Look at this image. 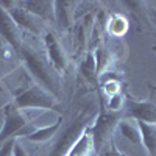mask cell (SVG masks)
Here are the masks:
<instances>
[{
	"label": "cell",
	"instance_id": "6da1fadb",
	"mask_svg": "<svg viewBox=\"0 0 156 156\" xmlns=\"http://www.w3.org/2000/svg\"><path fill=\"white\" fill-rule=\"evenodd\" d=\"M19 55L23 59L28 72L39 83V86L44 87L47 92H50L53 97H58L59 95V89H61V86H59V75L56 73V70L53 67H51V64L48 62V59L44 58L39 51H36L30 45H25V44H22Z\"/></svg>",
	"mask_w": 156,
	"mask_h": 156
},
{
	"label": "cell",
	"instance_id": "7a4b0ae2",
	"mask_svg": "<svg viewBox=\"0 0 156 156\" xmlns=\"http://www.w3.org/2000/svg\"><path fill=\"white\" fill-rule=\"evenodd\" d=\"M12 105L19 109H53L56 106V97H53L50 92L39 84H34L28 89L22 90L19 95L14 97V100L11 101Z\"/></svg>",
	"mask_w": 156,
	"mask_h": 156
},
{
	"label": "cell",
	"instance_id": "3957f363",
	"mask_svg": "<svg viewBox=\"0 0 156 156\" xmlns=\"http://www.w3.org/2000/svg\"><path fill=\"white\" fill-rule=\"evenodd\" d=\"M120 117L117 112H101L95 123L90 126V134L94 140V148L95 147H103L106 142L111 139V134L114 133L115 126L119 125Z\"/></svg>",
	"mask_w": 156,
	"mask_h": 156
},
{
	"label": "cell",
	"instance_id": "277c9868",
	"mask_svg": "<svg viewBox=\"0 0 156 156\" xmlns=\"http://www.w3.org/2000/svg\"><path fill=\"white\" fill-rule=\"evenodd\" d=\"M3 111H5V122H3V128L0 129V144H3L5 140H8L11 137H16V134L20 129L30 123L25 112H22V109L16 108L12 103L6 105L3 108Z\"/></svg>",
	"mask_w": 156,
	"mask_h": 156
},
{
	"label": "cell",
	"instance_id": "5b68a950",
	"mask_svg": "<svg viewBox=\"0 0 156 156\" xmlns=\"http://www.w3.org/2000/svg\"><path fill=\"white\" fill-rule=\"evenodd\" d=\"M86 128H87V123L84 119H80V120L73 122L72 125H69L48 156H67V153L70 151V148L73 147V144L83 134Z\"/></svg>",
	"mask_w": 156,
	"mask_h": 156
},
{
	"label": "cell",
	"instance_id": "8992f818",
	"mask_svg": "<svg viewBox=\"0 0 156 156\" xmlns=\"http://www.w3.org/2000/svg\"><path fill=\"white\" fill-rule=\"evenodd\" d=\"M0 36H2L6 44L14 48V51H20V47L23 44V39H22V31L20 28L16 25V22L12 20L11 14L0 6Z\"/></svg>",
	"mask_w": 156,
	"mask_h": 156
},
{
	"label": "cell",
	"instance_id": "52a82bcc",
	"mask_svg": "<svg viewBox=\"0 0 156 156\" xmlns=\"http://www.w3.org/2000/svg\"><path fill=\"white\" fill-rule=\"evenodd\" d=\"M44 44H45V50H47V59L51 64V67L56 70L58 75L64 73L67 69V56L64 53V50H62L59 41L56 39V36L50 31L45 33Z\"/></svg>",
	"mask_w": 156,
	"mask_h": 156
},
{
	"label": "cell",
	"instance_id": "ba28073f",
	"mask_svg": "<svg viewBox=\"0 0 156 156\" xmlns=\"http://www.w3.org/2000/svg\"><path fill=\"white\" fill-rule=\"evenodd\" d=\"M126 114L128 117L145 123L156 125V106L150 101H136V100H126Z\"/></svg>",
	"mask_w": 156,
	"mask_h": 156
},
{
	"label": "cell",
	"instance_id": "9c48e42d",
	"mask_svg": "<svg viewBox=\"0 0 156 156\" xmlns=\"http://www.w3.org/2000/svg\"><path fill=\"white\" fill-rule=\"evenodd\" d=\"M8 12L11 14L12 20L16 22V25L20 28V31L25 30L27 33H31V34H41V20L37 17H34L33 14H30L27 9L16 5Z\"/></svg>",
	"mask_w": 156,
	"mask_h": 156
},
{
	"label": "cell",
	"instance_id": "30bf717a",
	"mask_svg": "<svg viewBox=\"0 0 156 156\" xmlns=\"http://www.w3.org/2000/svg\"><path fill=\"white\" fill-rule=\"evenodd\" d=\"M73 2H53V20L58 23L61 31H69L72 27Z\"/></svg>",
	"mask_w": 156,
	"mask_h": 156
},
{
	"label": "cell",
	"instance_id": "8fae6325",
	"mask_svg": "<svg viewBox=\"0 0 156 156\" xmlns=\"http://www.w3.org/2000/svg\"><path fill=\"white\" fill-rule=\"evenodd\" d=\"M20 6L27 9L30 14L34 17L41 19H53V2H47V0H28V2H22Z\"/></svg>",
	"mask_w": 156,
	"mask_h": 156
},
{
	"label": "cell",
	"instance_id": "7c38bea8",
	"mask_svg": "<svg viewBox=\"0 0 156 156\" xmlns=\"http://www.w3.org/2000/svg\"><path fill=\"white\" fill-rule=\"evenodd\" d=\"M92 151H94V140H92L90 129L87 126L83 131V134L78 137V140L73 144V147L70 148L67 156H90Z\"/></svg>",
	"mask_w": 156,
	"mask_h": 156
},
{
	"label": "cell",
	"instance_id": "4fadbf2b",
	"mask_svg": "<svg viewBox=\"0 0 156 156\" xmlns=\"http://www.w3.org/2000/svg\"><path fill=\"white\" fill-rule=\"evenodd\" d=\"M139 131H140V142L144 144L145 150L150 156H156V125L137 122Z\"/></svg>",
	"mask_w": 156,
	"mask_h": 156
},
{
	"label": "cell",
	"instance_id": "5bb4252c",
	"mask_svg": "<svg viewBox=\"0 0 156 156\" xmlns=\"http://www.w3.org/2000/svg\"><path fill=\"white\" fill-rule=\"evenodd\" d=\"M94 27V16L92 14H87L83 17L81 22L76 23L75 27V44L78 47V53L86 47V42L89 39V33Z\"/></svg>",
	"mask_w": 156,
	"mask_h": 156
},
{
	"label": "cell",
	"instance_id": "9a60e30c",
	"mask_svg": "<svg viewBox=\"0 0 156 156\" xmlns=\"http://www.w3.org/2000/svg\"><path fill=\"white\" fill-rule=\"evenodd\" d=\"M61 122H62V119L59 117V119H58L53 125L42 126V128H36L31 134L27 136V139L31 140V142H36V144H39V142H45V140L51 139V137L58 133V129H59V126H61Z\"/></svg>",
	"mask_w": 156,
	"mask_h": 156
},
{
	"label": "cell",
	"instance_id": "2e32d148",
	"mask_svg": "<svg viewBox=\"0 0 156 156\" xmlns=\"http://www.w3.org/2000/svg\"><path fill=\"white\" fill-rule=\"evenodd\" d=\"M120 134L128 139L129 142H133V144H140V131H139V126H137V122L131 120V119H126V120H120L119 125Z\"/></svg>",
	"mask_w": 156,
	"mask_h": 156
},
{
	"label": "cell",
	"instance_id": "e0dca14e",
	"mask_svg": "<svg viewBox=\"0 0 156 156\" xmlns=\"http://www.w3.org/2000/svg\"><path fill=\"white\" fill-rule=\"evenodd\" d=\"M80 72L90 83H94L97 80L98 75H97V66H95V56H94L92 51H89V53L84 56L81 66H80Z\"/></svg>",
	"mask_w": 156,
	"mask_h": 156
},
{
	"label": "cell",
	"instance_id": "ac0fdd59",
	"mask_svg": "<svg viewBox=\"0 0 156 156\" xmlns=\"http://www.w3.org/2000/svg\"><path fill=\"white\" fill-rule=\"evenodd\" d=\"M126 28H128V22H126V19L123 16H112L111 20H109V23H108V30L114 36L125 34Z\"/></svg>",
	"mask_w": 156,
	"mask_h": 156
},
{
	"label": "cell",
	"instance_id": "d6986e66",
	"mask_svg": "<svg viewBox=\"0 0 156 156\" xmlns=\"http://www.w3.org/2000/svg\"><path fill=\"white\" fill-rule=\"evenodd\" d=\"M94 56H95L97 75L100 76L103 72H105V69H106V66H108V62H109V53H108V50H106L105 47L100 45V47L97 48V51L94 53Z\"/></svg>",
	"mask_w": 156,
	"mask_h": 156
},
{
	"label": "cell",
	"instance_id": "ffe728a7",
	"mask_svg": "<svg viewBox=\"0 0 156 156\" xmlns=\"http://www.w3.org/2000/svg\"><path fill=\"white\" fill-rule=\"evenodd\" d=\"M125 105V100L120 94H115L112 97H109V103H108V109L111 112H119Z\"/></svg>",
	"mask_w": 156,
	"mask_h": 156
},
{
	"label": "cell",
	"instance_id": "44dd1931",
	"mask_svg": "<svg viewBox=\"0 0 156 156\" xmlns=\"http://www.w3.org/2000/svg\"><path fill=\"white\" fill-rule=\"evenodd\" d=\"M16 137H11L8 140H5L2 147H0V156H12V151H14V145H16Z\"/></svg>",
	"mask_w": 156,
	"mask_h": 156
},
{
	"label": "cell",
	"instance_id": "7402d4cb",
	"mask_svg": "<svg viewBox=\"0 0 156 156\" xmlns=\"http://www.w3.org/2000/svg\"><path fill=\"white\" fill-rule=\"evenodd\" d=\"M103 90L108 97H112L115 94H119V81H108L103 84Z\"/></svg>",
	"mask_w": 156,
	"mask_h": 156
},
{
	"label": "cell",
	"instance_id": "603a6c76",
	"mask_svg": "<svg viewBox=\"0 0 156 156\" xmlns=\"http://www.w3.org/2000/svg\"><path fill=\"white\" fill-rule=\"evenodd\" d=\"M8 59H9V55H8V50L0 44V72L3 70V67H5V64L8 62Z\"/></svg>",
	"mask_w": 156,
	"mask_h": 156
},
{
	"label": "cell",
	"instance_id": "cb8c5ba5",
	"mask_svg": "<svg viewBox=\"0 0 156 156\" xmlns=\"http://www.w3.org/2000/svg\"><path fill=\"white\" fill-rule=\"evenodd\" d=\"M12 156H30V154L25 151V148L20 145V142L16 140V145H14V151H12Z\"/></svg>",
	"mask_w": 156,
	"mask_h": 156
},
{
	"label": "cell",
	"instance_id": "d4e9b609",
	"mask_svg": "<svg viewBox=\"0 0 156 156\" xmlns=\"http://www.w3.org/2000/svg\"><path fill=\"white\" fill-rule=\"evenodd\" d=\"M101 156H122V154H120L119 151H117V148H114V145H111L109 148H106V150H103Z\"/></svg>",
	"mask_w": 156,
	"mask_h": 156
},
{
	"label": "cell",
	"instance_id": "484cf974",
	"mask_svg": "<svg viewBox=\"0 0 156 156\" xmlns=\"http://www.w3.org/2000/svg\"><path fill=\"white\" fill-rule=\"evenodd\" d=\"M148 14H150V17H151L153 23H154V27H156V8L150 6V8H148Z\"/></svg>",
	"mask_w": 156,
	"mask_h": 156
}]
</instances>
